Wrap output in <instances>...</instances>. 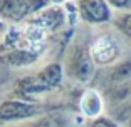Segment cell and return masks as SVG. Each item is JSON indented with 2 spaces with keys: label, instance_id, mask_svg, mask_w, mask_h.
Returning a JSON list of instances; mask_svg holds the SVG:
<instances>
[{
  "label": "cell",
  "instance_id": "cell-14",
  "mask_svg": "<svg viewBox=\"0 0 131 127\" xmlns=\"http://www.w3.org/2000/svg\"><path fill=\"white\" fill-rule=\"evenodd\" d=\"M89 127H121V124H118L111 116H101L97 119L91 120Z\"/></svg>",
  "mask_w": 131,
  "mask_h": 127
},
{
  "label": "cell",
  "instance_id": "cell-17",
  "mask_svg": "<svg viewBox=\"0 0 131 127\" xmlns=\"http://www.w3.org/2000/svg\"><path fill=\"white\" fill-rule=\"evenodd\" d=\"M4 29H5V22H2V20H0V32L4 30Z\"/></svg>",
  "mask_w": 131,
  "mask_h": 127
},
{
  "label": "cell",
  "instance_id": "cell-8",
  "mask_svg": "<svg viewBox=\"0 0 131 127\" xmlns=\"http://www.w3.org/2000/svg\"><path fill=\"white\" fill-rule=\"evenodd\" d=\"M37 80L47 89V90H54L59 85L62 84V79H64V67L61 64H56V62H50L47 65H44L42 69L37 72Z\"/></svg>",
  "mask_w": 131,
  "mask_h": 127
},
{
  "label": "cell",
  "instance_id": "cell-4",
  "mask_svg": "<svg viewBox=\"0 0 131 127\" xmlns=\"http://www.w3.org/2000/svg\"><path fill=\"white\" fill-rule=\"evenodd\" d=\"M66 15L64 12V7L62 5H50L47 4L44 8H40L39 12H35L34 15L27 20V23L34 25V27L40 29L42 32H54V30H59L66 23Z\"/></svg>",
  "mask_w": 131,
  "mask_h": 127
},
{
  "label": "cell",
  "instance_id": "cell-12",
  "mask_svg": "<svg viewBox=\"0 0 131 127\" xmlns=\"http://www.w3.org/2000/svg\"><path fill=\"white\" fill-rule=\"evenodd\" d=\"M111 117L118 124H126V122H129V120H131V99H128L126 102H123V104L119 105V110L114 112Z\"/></svg>",
  "mask_w": 131,
  "mask_h": 127
},
{
  "label": "cell",
  "instance_id": "cell-2",
  "mask_svg": "<svg viewBox=\"0 0 131 127\" xmlns=\"http://www.w3.org/2000/svg\"><path fill=\"white\" fill-rule=\"evenodd\" d=\"M89 55L93 59L94 65H111L114 64L121 55V45L119 42L109 34H103L93 40L89 47Z\"/></svg>",
  "mask_w": 131,
  "mask_h": 127
},
{
  "label": "cell",
  "instance_id": "cell-7",
  "mask_svg": "<svg viewBox=\"0 0 131 127\" xmlns=\"http://www.w3.org/2000/svg\"><path fill=\"white\" fill-rule=\"evenodd\" d=\"M79 110L89 120H94L97 117H101L104 110L103 95L97 92L96 89H86L81 95V100H79Z\"/></svg>",
  "mask_w": 131,
  "mask_h": 127
},
{
  "label": "cell",
  "instance_id": "cell-10",
  "mask_svg": "<svg viewBox=\"0 0 131 127\" xmlns=\"http://www.w3.org/2000/svg\"><path fill=\"white\" fill-rule=\"evenodd\" d=\"M109 80L114 85H123L131 80V60H123L113 67L109 74Z\"/></svg>",
  "mask_w": 131,
  "mask_h": 127
},
{
  "label": "cell",
  "instance_id": "cell-18",
  "mask_svg": "<svg viewBox=\"0 0 131 127\" xmlns=\"http://www.w3.org/2000/svg\"><path fill=\"white\" fill-rule=\"evenodd\" d=\"M121 127H131V120H129V122H126L124 125H121Z\"/></svg>",
  "mask_w": 131,
  "mask_h": 127
},
{
  "label": "cell",
  "instance_id": "cell-1",
  "mask_svg": "<svg viewBox=\"0 0 131 127\" xmlns=\"http://www.w3.org/2000/svg\"><path fill=\"white\" fill-rule=\"evenodd\" d=\"M94 65L93 59L89 55V49L82 45H76L71 49L67 55V75L76 79L77 82H89L94 75Z\"/></svg>",
  "mask_w": 131,
  "mask_h": 127
},
{
  "label": "cell",
  "instance_id": "cell-16",
  "mask_svg": "<svg viewBox=\"0 0 131 127\" xmlns=\"http://www.w3.org/2000/svg\"><path fill=\"white\" fill-rule=\"evenodd\" d=\"M30 127H54V125H52V122H50V120H47V119H42V120H39V122L32 124Z\"/></svg>",
  "mask_w": 131,
  "mask_h": 127
},
{
  "label": "cell",
  "instance_id": "cell-11",
  "mask_svg": "<svg viewBox=\"0 0 131 127\" xmlns=\"http://www.w3.org/2000/svg\"><path fill=\"white\" fill-rule=\"evenodd\" d=\"M20 89H22L24 94H29V95H37V94H44L49 92L46 87H44L40 82L37 80V77H25L20 80Z\"/></svg>",
  "mask_w": 131,
  "mask_h": 127
},
{
  "label": "cell",
  "instance_id": "cell-15",
  "mask_svg": "<svg viewBox=\"0 0 131 127\" xmlns=\"http://www.w3.org/2000/svg\"><path fill=\"white\" fill-rule=\"evenodd\" d=\"M108 4L113 10H118V12H121V13L131 12V0H111Z\"/></svg>",
  "mask_w": 131,
  "mask_h": 127
},
{
  "label": "cell",
  "instance_id": "cell-5",
  "mask_svg": "<svg viewBox=\"0 0 131 127\" xmlns=\"http://www.w3.org/2000/svg\"><path fill=\"white\" fill-rule=\"evenodd\" d=\"M47 4L42 2H0V20L5 22H22V20H29L35 12L44 8Z\"/></svg>",
  "mask_w": 131,
  "mask_h": 127
},
{
  "label": "cell",
  "instance_id": "cell-6",
  "mask_svg": "<svg viewBox=\"0 0 131 127\" xmlns=\"http://www.w3.org/2000/svg\"><path fill=\"white\" fill-rule=\"evenodd\" d=\"M37 107L32 102L19 99H10L0 104V120L10 122V120H25L37 116Z\"/></svg>",
  "mask_w": 131,
  "mask_h": 127
},
{
  "label": "cell",
  "instance_id": "cell-13",
  "mask_svg": "<svg viewBox=\"0 0 131 127\" xmlns=\"http://www.w3.org/2000/svg\"><path fill=\"white\" fill-rule=\"evenodd\" d=\"M118 27L123 32L126 37L131 39V12H126V13H121L119 19H118Z\"/></svg>",
  "mask_w": 131,
  "mask_h": 127
},
{
  "label": "cell",
  "instance_id": "cell-3",
  "mask_svg": "<svg viewBox=\"0 0 131 127\" xmlns=\"http://www.w3.org/2000/svg\"><path fill=\"white\" fill-rule=\"evenodd\" d=\"M79 20L89 25H101L108 23L114 19V10L104 0H84L77 4Z\"/></svg>",
  "mask_w": 131,
  "mask_h": 127
},
{
  "label": "cell",
  "instance_id": "cell-9",
  "mask_svg": "<svg viewBox=\"0 0 131 127\" xmlns=\"http://www.w3.org/2000/svg\"><path fill=\"white\" fill-rule=\"evenodd\" d=\"M39 59L37 52L32 50H10L7 54H4L2 60L8 65H15V67H22V65H30Z\"/></svg>",
  "mask_w": 131,
  "mask_h": 127
}]
</instances>
